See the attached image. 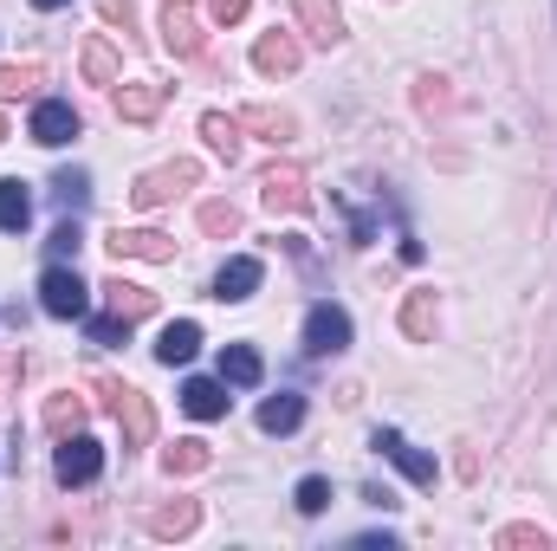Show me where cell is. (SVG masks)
Listing matches in <instances>:
<instances>
[{"label":"cell","instance_id":"6da1fadb","mask_svg":"<svg viewBox=\"0 0 557 551\" xmlns=\"http://www.w3.org/2000/svg\"><path fill=\"white\" fill-rule=\"evenodd\" d=\"M98 396H104V409L124 421V448H149V434H156V409H149V396L131 390L124 377H98Z\"/></svg>","mask_w":557,"mask_h":551},{"label":"cell","instance_id":"7a4b0ae2","mask_svg":"<svg viewBox=\"0 0 557 551\" xmlns=\"http://www.w3.org/2000/svg\"><path fill=\"white\" fill-rule=\"evenodd\" d=\"M195 182H201V162L175 156V162H162V169H143L137 188H131V201H137V208H162V201H175V195L195 188Z\"/></svg>","mask_w":557,"mask_h":551},{"label":"cell","instance_id":"3957f363","mask_svg":"<svg viewBox=\"0 0 557 551\" xmlns=\"http://www.w3.org/2000/svg\"><path fill=\"white\" fill-rule=\"evenodd\" d=\"M39 305H46L52 318H85V311H91V285L78 279V267L52 260V267H46V279H39Z\"/></svg>","mask_w":557,"mask_h":551},{"label":"cell","instance_id":"277c9868","mask_svg":"<svg viewBox=\"0 0 557 551\" xmlns=\"http://www.w3.org/2000/svg\"><path fill=\"white\" fill-rule=\"evenodd\" d=\"M52 474H59V487H91L98 474H104V448L78 428V434H65L59 441V454H52Z\"/></svg>","mask_w":557,"mask_h":551},{"label":"cell","instance_id":"5b68a950","mask_svg":"<svg viewBox=\"0 0 557 551\" xmlns=\"http://www.w3.org/2000/svg\"><path fill=\"white\" fill-rule=\"evenodd\" d=\"M350 351V311L344 305H311L305 311V357H337Z\"/></svg>","mask_w":557,"mask_h":551},{"label":"cell","instance_id":"8992f818","mask_svg":"<svg viewBox=\"0 0 557 551\" xmlns=\"http://www.w3.org/2000/svg\"><path fill=\"white\" fill-rule=\"evenodd\" d=\"M260 201H267L273 215H305V208H311L305 169H298V162H273V169L260 175Z\"/></svg>","mask_w":557,"mask_h":551},{"label":"cell","instance_id":"52a82bcc","mask_svg":"<svg viewBox=\"0 0 557 551\" xmlns=\"http://www.w3.org/2000/svg\"><path fill=\"white\" fill-rule=\"evenodd\" d=\"M162 46H169L175 59H201L208 33H201V13H195L188 0H169V7H162Z\"/></svg>","mask_w":557,"mask_h":551},{"label":"cell","instance_id":"ba28073f","mask_svg":"<svg viewBox=\"0 0 557 551\" xmlns=\"http://www.w3.org/2000/svg\"><path fill=\"white\" fill-rule=\"evenodd\" d=\"M292 20L311 46H344V7L337 0H292Z\"/></svg>","mask_w":557,"mask_h":551},{"label":"cell","instance_id":"9c48e42d","mask_svg":"<svg viewBox=\"0 0 557 551\" xmlns=\"http://www.w3.org/2000/svg\"><path fill=\"white\" fill-rule=\"evenodd\" d=\"M104 247H111L117 260H156V267H169V260H175V241H169V234H156V228H117Z\"/></svg>","mask_w":557,"mask_h":551},{"label":"cell","instance_id":"30bf717a","mask_svg":"<svg viewBox=\"0 0 557 551\" xmlns=\"http://www.w3.org/2000/svg\"><path fill=\"white\" fill-rule=\"evenodd\" d=\"M376 454H383V461H396V467H403V474H409L416 487H434V480H441L434 454H421V448H409V441H403L396 428H376Z\"/></svg>","mask_w":557,"mask_h":551},{"label":"cell","instance_id":"8fae6325","mask_svg":"<svg viewBox=\"0 0 557 551\" xmlns=\"http://www.w3.org/2000/svg\"><path fill=\"white\" fill-rule=\"evenodd\" d=\"M78 131H85V124H78V111H72L65 98H39V111H33V143L59 149V143H72Z\"/></svg>","mask_w":557,"mask_h":551},{"label":"cell","instance_id":"7c38bea8","mask_svg":"<svg viewBox=\"0 0 557 551\" xmlns=\"http://www.w3.org/2000/svg\"><path fill=\"white\" fill-rule=\"evenodd\" d=\"M253 65H260L267 78H292V72L305 65V46H298L292 33H260V46H253Z\"/></svg>","mask_w":557,"mask_h":551},{"label":"cell","instance_id":"4fadbf2b","mask_svg":"<svg viewBox=\"0 0 557 551\" xmlns=\"http://www.w3.org/2000/svg\"><path fill=\"white\" fill-rule=\"evenodd\" d=\"M260 279H267V267H260L253 254H240V260H227V267L214 273V298H221V305H240V298L260 292Z\"/></svg>","mask_w":557,"mask_h":551},{"label":"cell","instance_id":"5bb4252c","mask_svg":"<svg viewBox=\"0 0 557 551\" xmlns=\"http://www.w3.org/2000/svg\"><path fill=\"white\" fill-rule=\"evenodd\" d=\"M162 105H169V85H156V78H137V85L117 91V118H124V124H149Z\"/></svg>","mask_w":557,"mask_h":551},{"label":"cell","instance_id":"9a60e30c","mask_svg":"<svg viewBox=\"0 0 557 551\" xmlns=\"http://www.w3.org/2000/svg\"><path fill=\"white\" fill-rule=\"evenodd\" d=\"M182 409L195 415V421H221V415H227V383L188 377V383H182Z\"/></svg>","mask_w":557,"mask_h":551},{"label":"cell","instance_id":"2e32d148","mask_svg":"<svg viewBox=\"0 0 557 551\" xmlns=\"http://www.w3.org/2000/svg\"><path fill=\"white\" fill-rule=\"evenodd\" d=\"M195 526H201V506L195 500H169V506L149 513V539H188Z\"/></svg>","mask_w":557,"mask_h":551},{"label":"cell","instance_id":"e0dca14e","mask_svg":"<svg viewBox=\"0 0 557 551\" xmlns=\"http://www.w3.org/2000/svg\"><path fill=\"white\" fill-rule=\"evenodd\" d=\"M98 292H104V298H111V311H117V318H131V325L156 311V292H149V285H131L124 273H117V279H104Z\"/></svg>","mask_w":557,"mask_h":551},{"label":"cell","instance_id":"ac0fdd59","mask_svg":"<svg viewBox=\"0 0 557 551\" xmlns=\"http://www.w3.org/2000/svg\"><path fill=\"white\" fill-rule=\"evenodd\" d=\"M85 421H91V403H85V396H72V390H59V396L46 403V434H52V441L78 434Z\"/></svg>","mask_w":557,"mask_h":551},{"label":"cell","instance_id":"d6986e66","mask_svg":"<svg viewBox=\"0 0 557 551\" xmlns=\"http://www.w3.org/2000/svg\"><path fill=\"white\" fill-rule=\"evenodd\" d=\"M195 351H201V325H195V318H175V325L156 338V357H162L169 370H175V364H188Z\"/></svg>","mask_w":557,"mask_h":551},{"label":"cell","instance_id":"ffe728a7","mask_svg":"<svg viewBox=\"0 0 557 551\" xmlns=\"http://www.w3.org/2000/svg\"><path fill=\"white\" fill-rule=\"evenodd\" d=\"M260 377H267V364H260V351H253V344H227V351H221V383L253 390Z\"/></svg>","mask_w":557,"mask_h":551},{"label":"cell","instance_id":"44dd1931","mask_svg":"<svg viewBox=\"0 0 557 551\" xmlns=\"http://www.w3.org/2000/svg\"><path fill=\"white\" fill-rule=\"evenodd\" d=\"M434 325H441V305H434V292H409V298H403V338L434 344Z\"/></svg>","mask_w":557,"mask_h":551},{"label":"cell","instance_id":"7402d4cb","mask_svg":"<svg viewBox=\"0 0 557 551\" xmlns=\"http://www.w3.org/2000/svg\"><path fill=\"white\" fill-rule=\"evenodd\" d=\"M240 131H253V137H267V143H285L298 131V118L278 111V105H247V111H240Z\"/></svg>","mask_w":557,"mask_h":551},{"label":"cell","instance_id":"603a6c76","mask_svg":"<svg viewBox=\"0 0 557 551\" xmlns=\"http://www.w3.org/2000/svg\"><path fill=\"white\" fill-rule=\"evenodd\" d=\"M201 137H208V149L221 156V162H240V118H227V111H208L201 118Z\"/></svg>","mask_w":557,"mask_h":551},{"label":"cell","instance_id":"cb8c5ba5","mask_svg":"<svg viewBox=\"0 0 557 551\" xmlns=\"http://www.w3.org/2000/svg\"><path fill=\"white\" fill-rule=\"evenodd\" d=\"M208 461H214L208 441H175V448H162V474H169V480H188V474H201Z\"/></svg>","mask_w":557,"mask_h":551},{"label":"cell","instance_id":"d4e9b609","mask_svg":"<svg viewBox=\"0 0 557 551\" xmlns=\"http://www.w3.org/2000/svg\"><path fill=\"white\" fill-rule=\"evenodd\" d=\"M46 85V65L39 59H20V65H0V105H13V98H33Z\"/></svg>","mask_w":557,"mask_h":551},{"label":"cell","instance_id":"484cf974","mask_svg":"<svg viewBox=\"0 0 557 551\" xmlns=\"http://www.w3.org/2000/svg\"><path fill=\"white\" fill-rule=\"evenodd\" d=\"M26 221H33V195H26L20 175H7V182H0V234H20Z\"/></svg>","mask_w":557,"mask_h":551},{"label":"cell","instance_id":"4316f807","mask_svg":"<svg viewBox=\"0 0 557 551\" xmlns=\"http://www.w3.org/2000/svg\"><path fill=\"white\" fill-rule=\"evenodd\" d=\"M298 421H305V396H267L260 403V428L267 434H292Z\"/></svg>","mask_w":557,"mask_h":551},{"label":"cell","instance_id":"83f0119b","mask_svg":"<svg viewBox=\"0 0 557 551\" xmlns=\"http://www.w3.org/2000/svg\"><path fill=\"white\" fill-rule=\"evenodd\" d=\"M52 201H59L65 215H78V208L91 201V175H85V169H59V175H52Z\"/></svg>","mask_w":557,"mask_h":551},{"label":"cell","instance_id":"f1b7e54d","mask_svg":"<svg viewBox=\"0 0 557 551\" xmlns=\"http://www.w3.org/2000/svg\"><path fill=\"white\" fill-rule=\"evenodd\" d=\"M85 78L91 85H117V52H111V39H85Z\"/></svg>","mask_w":557,"mask_h":551},{"label":"cell","instance_id":"f546056e","mask_svg":"<svg viewBox=\"0 0 557 551\" xmlns=\"http://www.w3.org/2000/svg\"><path fill=\"white\" fill-rule=\"evenodd\" d=\"M201 234L234 241V234H240V208H234V201H201Z\"/></svg>","mask_w":557,"mask_h":551},{"label":"cell","instance_id":"4dcf8cb0","mask_svg":"<svg viewBox=\"0 0 557 551\" xmlns=\"http://www.w3.org/2000/svg\"><path fill=\"white\" fill-rule=\"evenodd\" d=\"M292 506H298L305 519H318V513L331 506V480H318V474H305V480H298V493H292Z\"/></svg>","mask_w":557,"mask_h":551},{"label":"cell","instance_id":"1f68e13d","mask_svg":"<svg viewBox=\"0 0 557 551\" xmlns=\"http://www.w3.org/2000/svg\"><path fill=\"white\" fill-rule=\"evenodd\" d=\"M85 331H91V344H124V338H131V318H117V311H104V318H91Z\"/></svg>","mask_w":557,"mask_h":551},{"label":"cell","instance_id":"d6a6232c","mask_svg":"<svg viewBox=\"0 0 557 551\" xmlns=\"http://www.w3.org/2000/svg\"><path fill=\"white\" fill-rule=\"evenodd\" d=\"M499 546H506V551H545L552 539H545L539 526H506V532H499Z\"/></svg>","mask_w":557,"mask_h":551},{"label":"cell","instance_id":"836d02e7","mask_svg":"<svg viewBox=\"0 0 557 551\" xmlns=\"http://www.w3.org/2000/svg\"><path fill=\"white\" fill-rule=\"evenodd\" d=\"M78 241H85V234H78V221H59L46 247H52V260H72V254H78Z\"/></svg>","mask_w":557,"mask_h":551},{"label":"cell","instance_id":"e575fe53","mask_svg":"<svg viewBox=\"0 0 557 551\" xmlns=\"http://www.w3.org/2000/svg\"><path fill=\"white\" fill-rule=\"evenodd\" d=\"M98 13H104L111 26H124V33H137V0H98Z\"/></svg>","mask_w":557,"mask_h":551},{"label":"cell","instance_id":"d590c367","mask_svg":"<svg viewBox=\"0 0 557 551\" xmlns=\"http://www.w3.org/2000/svg\"><path fill=\"white\" fill-rule=\"evenodd\" d=\"M247 7H253V0H208V20H214V26H240Z\"/></svg>","mask_w":557,"mask_h":551},{"label":"cell","instance_id":"8d00e7d4","mask_svg":"<svg viewBox=\"0 0 557 551\" xmlns=\"http://www.w3.org/2000/svg\"><path fill=\"white\" fill-rule=\"evenodd\" d=\"M416 105H421V111H441V105H447V78H421Z\"/></svg>","mask_w":557,"mask_h":551},{"label":"cell","instance_id":"74e56055","mask_svg":"<svg viewBox=\"0 0 557 551\" xmlns=\"http://www.w3.org/2000/svg\"><path fill=\"white\" fill-rule=\"evenodd\" d=\"M33 7H39V13H52V7H65V0H33Z\"/></svg>","mask_w":557,"mask_h":551},{"label":"cell","instance_id":"f35d334b","mask_svg":"<svg viewBox=\"0 0 557 551\" xmlns=\"http://www.w3.org/2000/svg\"><path fill=\"white\" fill-rule=\"evenodd\" d=\"M0 377H7V357H0Z\"/></svg>","mask_w":557,"mask_h":551},{"label":"cell","instance_id":"ab89813d","mask_svg":"<svg viewBox=\"0 0 557 551\" xmlns=\"http://www.w3.org/2000/svg\"><path fill=\"white\" fill-rule=\"evenodd\" d=\"M0 137H7V118H0Z\"/></svg>","mask_w":557,"mask_h":551}]
</instances>
